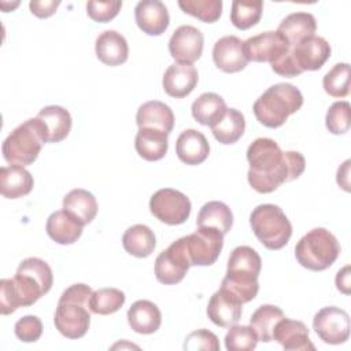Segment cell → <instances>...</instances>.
Masks as SVG:
<instances>
[{
    "instance_id": "cell-1",
    "label": "cell",
    "mask_w": 351,
    "mask_h": 351,
    "mask_svg": "<svg viewBox=\"0 0 351 351\" xmlns=\"http://www.w3.org/2000/svg\"><path fill=\"white\" fill-rule=\"evenodd\" d=\"M247 160L250 163L248 184L259 193H270L284 182L296 180L306 167L300 152H282L280 145L267 137H259L250 144Z\"/></svg>"
},
{
    "instance_id": "cell-2",
    "label": "cell",
    "mask_w": 351,
    "mask_h": 351,
    "mask_svg": "<svg viewBox=\"0 0 351 351\" xmlns=\"http://www.w3.org/2000/svg\"><path fill=\"white\" fill-rule=\"evenodd\" d=\"M53 274L49 265L36 256L23 259L12 278L0 280V313L8 315L19 307L34 304L49 292Z\"/></svg>"
},
{
    "instance_id": "cell-3",
    "label": "cell",
    "mask_w": 351,
    "mask_h": 351,
    "mask_svg": "<svg viewBox=\"0 0 351 351\" xmlns=\"http://www.w3.org/2000/svg\"><path fill=\"white\" fill-rule=\"evenodd\" d=\"M93 291L86 284H73L59 298L53 324L67 339H81L90 325L89 300Z\"/></svg>"
},
{
    "instance_id": "cell-4",
    "label": "cell",
    "mask_w": 351,
    "mask_h": 351,
    "mask_svg": "<svg viewBox=\"0 0 351 351\" xmlns=\"http://www.w3.org/2000/svg\"><path fill=\"white\" fill-rule=\"evenodd\" d=\"M261 269L262 259L259 254L248 245H239L230 252L226 276L221 287L234 295L243 304L248 303L259 291Z\"/></svg>"
},
{
    "instance_id": "cell-5",
    "label": "cell",
    "mask_w": 351,
    "mask_h": 351,
    "mask_svg": "<svg viewBox=\"0 0 351 351\" xmlns=\"http://www.w3.org/2000/svg\"><path fill=\"white\" fill-rule=\"evenodd\" d=\"M303 106L302 92L292 84L280 82L267 88L254 103L252 111L266 128H280L289 115L295 114Z\"/></svg>"
},
{
    "instance_id": "cell-6",
    "label": "cell",
    "mask_w": 351,
    "mask_h": 351,
    "mask_svg": "<svg viewBox=\"0 0 351 351\" xmlns=\"http://www.w3.org/2000/svg\"><path fill=\"white\" fill-rule=\"evenodd\" d=\"M45 143H48L45 126L40 118L34 117L16 126L7 136L1 152L10 165L29 166L37 159Z\"/></svg>"
},
{
    "instance_id": "cell-7",
    "label": "cell",
    "mask_w": 351,
    "mask_h": 351,
    "mask_svg": "<svg viewBox=\"0 0 351 351\" xmlns=\"http://www.w3.org/2000/svg\"><path fill=\"white\" fill-rule=\"evenodd\" d=\"M340 254L337 239L325 228L307 232L295 247L296 261L306 269L322 271L330 267Z\"/></svg>"
},
{
    "instance_id": "cell-8",
    "label": "cell",
    "mask_w": 351,
    "mask_h": 351,
    "mask_svg": "<svg viewBox=\"0 0 351 351\" xmlns=\"http://www.w3.org/2000/svg\"><path fill=\"white\" fill-rule=\"evenodd\" d=\"M250 225L256 239L271 251L285 247L292 236V225L276 204H259L250 215Z\"/></svg>"
},
{
    "instance_id": "cell-9",
    "label": "cell",
    "mask_w": 351,
    "mask_h": 351,
    "mask_svg": "<svg viewBox=\"0 0 351 351\" xmlns=\"http://www.w3.org/2000/svg\"><path fill=\"white\" fill-rule=\"evenodd\" d=\"M189 197L173 188L156 191L149 199L151 214L167 225H181L191 214Z\"/></svg>"
},
{
    "instance_id": "cell-10",
    "label": "cell",
    "mask_w": 351,
    "mask_h": 351,
    "mask_svg": "<svg viewBox=\"0 0 351 351\" xmlns=\"http://www.w3.org/2000/svg\"><path fill=\"white\" fill-rule=\"evenodd\" d=\"M191 259L186 251L185 236L173 241L166 250H163L155 259V277L165 285H173L180 282L188 269L191 267Z\"/></svg>"
},
{
    "instance_id": "cell-11",
    "label": "cell",
    "mask_w": 351,
    "mask_h": 351,
    "mask_svg": "<svg viewBox=\"0 0 351 351\" xmlns=\"http://www.w3.org/2000/svg\"><path fill=\"white\" fill-rule=\"evenodd\" d=\"M185 244L191 265L210 266L217 262L222 251L223 234L214 228L197 226L193 233L185 236Z\"/></svg>"
},
{
    "instance_id": "cell-12",
    "label": "cell",
    "mask_w": 351,
    "mask_h": 351,
    "mask_svg": "<svg viewBox=\"0 0 351 351\" xmlns=\"http://www.w3.org/2000/svg\"><path fill=\"white\" fill-rule=\"evenodd\" d=\"M313 329L326 344H343L350 337V315L346 310L329 306L315 313Z\"/></svg>"
},
{
    "instance_id": "cell-13",
    "label": "cell",
    "mask_w": 351,
    "mask_h": 351,
    "mask_svg": "<svg viewBox=\"0 0 351 351\" xmlns=\"http://www.w3.org/2000/svg\"><path fill=\"white\" fill-rule=\"evenodd\" d=\"M289 44L278 32H263L244 41L245 56L252 62L273 63L289 51Z\"/></svg>"
},
{
    "instance_id": "cell-14",
    "label": "cell",
    "mask_w": 351,
    "mask_h": 351,
    "mask_svg": "<svg viewBox=\"0 0 351 351\" xmlns=\"http://www.w3.org/2000/svg\"><path fill=\"white\" fill-rule=\"evenodd\" d=\"M203 33L191 25H182L174 30L169 40V52L177 63L192 64L203 52Z\"/></svg>"
},
{
    "instance_id": "cell-15",
    "label": "cell",
    "mask_w": 351,
    "mask_h": 351,
    "mask_svg": "<svg viewBox=\"0 0 351 351\" xmlns=\"http://www.w3.org/2000/svg\"><path fill=\"white\" fill-rule=\"evenodd\" d=\"M291 52L302 71H315L325 64L332 49L324 37L314 34L291 47Z\"/></svg>"
},
{
    "instance_id": "cell-16",
    "label": "cell",
    "mask_w": 351,
    "mask_h": 351,
    "mask_svg": "<svg viewBox=\"0 0 351 351\" xmlns=\"http://www.w3.org/2000/svg\"><path fill=\"white\" fill-rule=\"evenodd\" d=\"M243 303L225 288H219L208 300L207 315L213 324L221 328H230L241 318Z\"/></svg>"
},
{
    "instance_id": "cell-17",
    "label": "cell",
    "mask_w": 351,
    "mask_h": 351,
    "mask_svg": "<svg viewBox=\"0 0 351 351\" xmlns=\"http://www.w3.org/2000/svg\"><path fill=\"white\" fill-rule=\"evenodd\" d=\"M213 60L215 66L225 73L241 71L248 63L244 52V41L236 36L221 37L214 44Z\"/></svg>"
},
{
    "instance_id": "cell-18",
    "label": "cell",
    "mask_w": 351,
    "mask_h": 351,
    "mask_svg": "<svg viewBox=\"0 0 351 351\" xmlns=\"http://www.w3.org/2000/svg\"><path fill=\"white\" fill-rule=\"evenodd\" d=\"M134 19L137 26L148 36H160L170 23L169 11L159 0L138 1L134 8Z\"/></svg>"
},
{
    "instance_id": "cell-19",
    "label": "cell",
    "mask_w": 351,
    "mask_h": 351,
    "mask_svg": "<svg viewBox=\"0 0 351 351\" xmlns=\"http://www.w3.org/2000/svg\"><path fill=\"white\" fill-rule=\"evenodd\" d=\"M273 340H276L285 351L315 350L308 337L307 326L302 321L289 319L287 317L277 322L273 330Z\"/></svg>"
},
{
    "instance_id": "cell-20",
    "label": "cell",
    "mask_w": 351,
    "mask_h": 351,
    "mask_svg": "<svg viewBox=\"0 0 351 351\" xmlns=\"http://www.w3.org/2000/svg\"><path fill=\"white\" fill-rule=\"evenodd\" d=\"M199 74L193 64L174 63L163 74L162 85L165 92L176 99L188 96L197 85Z\"/></svg>"
},
{
    "instance_id": "cell-21",
    "label": "cell",
    "mask_w": 351,
    "mask_h": 351,
    "mask_svg": "<svg viewBox=\"0 0 351 351\" xmlns=\"http://www.w3.org/2000/svg\"><path fill=\"white\" fill-rule=\"evenodd\" d=\"M136 123L138 129H154L169 136L174 126V114L167 104L151 100L138 107Z\"/></svg>"
},
{
    "instance_id": "cell-22",
    "label": "cell",
    "mask_w": 351,
    "mask_h": 351,
    "mask_svg": "<svg viewBox=\"0 0 351 351\" xmlns=\"http://www.w3.org/2000/svg\"><path fill=\"white\" fill-rule=\"evenodd\" d=\"M176 154L182 163L196 166L207 159L210 145L202 132L196 129H186L176 141Z\"/></svg>"
},
{
    "instance_id": "cell-23",
    "label": "cell",
    "mask_w": 351,
    "mask_h": 351,
    "mask_svg": "<svg viewBox=\"0 0 351 351\" xmlns=\"http://www.w3.org/2000/svg\"><path fill=\"white\" fill-rule=\"evenodd\" d=\"M97 59L107 66H119L128 60L129 47L126 38L117 30L100 33L95 43Z\"/></svg>"
},
{
    "instance_id": "cell-24",
    "label": "cell",
    "mask_w": 351,
    "mask_h": 351,
    "mask_svg": "<svg viewBox=\"0 0 351 351\" xmlns=\"http://www.w3.org/2000/svg\"><path fill=\"white\" fill-rule=\"evenodd\" d=\"M84 223L66 210L52 213L47 219V233L58 244L67 245L75 243L82 234Z\"/></svg>"
},
{
    "instance_id": "cell-25",
    "label": "cell",
    "mask_w": 351,
    "mask_h": 351,
    "mask_svg": "<svg viewBox=\"0 0 351 351\" xmlns=\"http://www.w3.org/2000/svg\"><path fill=\"white\" fill-rule=\"evenodd\" d=\"M33 176L23 166H3L0 169V193L7 199H19L33 189Z\"/></svg>"
},
{
    "instance_id": "cell-26",
    "label": "cell",
    "mask_w": 351,
    "mask_h": 351,
    "mask_svg": "<svg viewBox=\"0 0 351 351\" xmlns=\"http://www.w3.org/2000/svg\"><path fill=\"white\" fill-rule=\"evenodd\" d=\"M128 324L136 333L151 335L162 324L160 310L154 302L137 300L128 310Z\"/></svg>"
},
{
    "instance_id": "cell-27",
    "label": "cell",
    "mask_w": 351,
    "mask_h": 351,
    "mask_svg": "<svg viewBox=\"0 0 351 351\" xmlns=\"http://www.w3.org/2000/svg\"><path fill=\"white\" fill-rule=\"evenodd\" d=\"M277 30L285 37L289 47H293L304 38L314 36L317 22L310 12H293L281 21Z\"/></svg>"
},
{
    "instance_id": "cell-28",
    "label": "cell",
    "mask_w": 351,
    "mask_h": 351,
    "mask_svg": "<svg viewBox=\"0 0 351 351\" xmlns=\"http://www.w3.org/2000/svg\"><path fill=\"white\" fill-rule=\"evenodd\" d=\"M45 126L48 143H59L64 140L71 130V115L62 106H47L37 114Z\"/></svg>"
},
{
    "instance_id": "cell-29",
    "label": "cell",
    "mask_w": 351,
    "mask_h": 351,
    "mask_svg": "<svg viewBox=\"0 0 351 351\" xmlns=\"http://www.w3.org/2000/svg\"><path fill=\"white\" fill-rule=\"evenodd\" d=\"M63 210L75 217L81 223L88 225L97 214V202L89 191L77 188L63 197Z\"/></svg>"
},
{
    "instance_id": "cell-30",
    "label": "cell",
    "mask_w": 351,
    "mask_h": 351,
    "mask_svg": "<svg viewBox=\"0 0 351 351\" xmlns=\"http://www.w3.org/2000/svg\"><path fill=\"white\" fill-rule=\"evenodd\" d=\"M122 245L125 251L136 258L149 256L156 245L154 232L143 223L128 228L122 236Z\"/></svg>"
},
{
    "instance_id": "cell-31",
    "label": "cell",
    "mask_w": 351,
    "mask_h": 351,
    "mask_svg": "<svg viewBox=\"0 0 351 351\" xmlns=\"http://www.w3.org/2000/svg\"><path fill=\"white\" fill-rule=\"evenodd\" d=\"M226 103L218 93L206 92L202 93L192 103V117L204 126H213L217 123L226 111Z\"/></svg>"
},
{
    "instance_id": "cell-32",
    "label": "cell",
    "mask_w": 351,
    "mask_h": 351,
    "mask_svg": "<svg viewBox=\"0 0 351 351\" xmlns=\"http://www.w3.org/2000/svg\"><path fill=\"white\" fill-rule=\"evenodd\" d=\"M134 147L143 159L148 162L159 160L166 155L169 148L167 134L154 129H138L134 138Z\"/></svg>"
},
{
    "instance_id": "cell-33",
    "label": "cell",
    "mask_w": 351,
    "mask_h": 351,
    "mask_svg": "<svg viewBox=\"0 0 351 351\" xmlns=\"http://www.w3.org/2000/svg\"><path fill=\"white\" fill-rule=\"evenodd\" d=\"M245 130L244 115L236 108H226L222 118L211 126V132L217 141L229 145L240 140Z\"/></svg>"
},
{
    "instance_id": "cell-34",
    "label": "cell",
    "mask_w": 351,
    "mask_h": 351,
    "mask_svg": "<svg viewBox=\"0 0 351 351\" xmlns=\"http://www.w3.org/2000/svg\"><path fill=\"white\" fill-rule=\"evenodd\" d=\"M196 225L214 228L218 229L222 234H226L233 225L232 210L222 202H208L200 208L196 218Z\"/></svg>"
},
{
    "instance_id": "cell-35",
    "label": "cell",
    "mask_w": 351,
    "mask_h": 351,
    "mask_svg": "<svg viewBox=\"0 0 351 351\" xmlns=\"http://www.w3.org/2000/svg\"><path fill=\"white\" fill-rule=\"evenodd\" d=\"M284 317L285 315L280 307L273 304H262L252 313L250 325L261 341L269 343L273 340V330L277 322Z\"/></svg>"
},
{
    "instance_id": "cell-36",
    "label": "cell",
    "mask_w": 351,
    "mask_h": 351,
    "mask_svg": "<svg viewBox=\"0 0 351 351\" xmlns=\"http://www.w3.org/2000/svg\"><path fill=\"white\" fill-rule=\"evenodd\" d=\"M263 3L261 0H234L230 10V22L240 30L255 26L262 16Z\"/></svg>"
},
{
    "instance_id": "cell-37",
    "label": "cell",
    "mask_w": 351,
    "mask_h": 351,
    "mask_svg": "<svg viewBox=\"0 0 351 351\" xmlns=\"http://www.w3.org/2000/svg\"><path fill=\"white\" fill-rule=\"evenodd\" d=\"M126 300L125 293L117 288H100L95 291L89 300L90 313L108 315L118 311Z\"/></svg>"
},
{
    "instance_id": "cell-38",
    "label": "cell",
    "mask_w": 351,
    "mask_h": 351,
    "mask_svg": "<svg viewBox=\"0 0 351 351\" xmlns=\"http://www.w3.org/2000/svg\"><path fill=\"white\" fill-rule=\"evenodd\" d=\"M322 86L332 97H346L350 93V64L336 63L324 75Z\"/></svg>"
},
{
    "instance_id": "cell-39",
    "label": "cell",
    "mask_w": 351,
    "mask_h": 351,
    "mask_svg": "<svg viewBox=\"0 0 351 351\" xmlns=\"http://www.w3.org/2000/svg\"><path fill=\"white\" fill-rule=\"evenodd\" d=\"M178 5L185 14L206 23L217 22L222 14L221 0H180Z\"/></svg>"
},
{
    "instance_id": "cell-40",
    "label": "cell",
    "mask_w": 351,
    "mask_h": 351,
    "mask_svg": "<svg viewBox=\"0 0 351 351\" xmlns=\"http://www.w3.org/2000/svg\"><path fill=\"white\" fill-rule=\"evenodd\" d=\"M259 339L251 325H232L225 336L228 351H251L256 347Z\"/></svg>"
},
{
    "instance_id": "cell-41",
    "label": "cell",
    "mask_w": 351,
    "mask_h": 351,
    "mask_svg": "<svg viewBox=\"0 0 351 351\" xmlns=\"http://www.w3.org/2000/svg\"><path fill=\"white\" fill-rule=\"evenodd\" d=\"M325 125L332 134H344L351 126V106L348 101H335L325 117Z\"/></svg>"
},
{
    "instance_id": "cell-42",
    "label": "cell",
    "mask_w": 351,
    "mask_h": 351,
    "mask_svg": "<svg viewBox=\"0 0 351 351\" xmlns=\"http://www.w3.org/2000/svg\"><path fill=\"white\" fill-rule=\"evenodd\" d=\"M15 336L25 343H34L43 335V322L36 315H25L15 322Z\"/></svg>"
},
{
    "instance_id": "cell-43",
    "label": "cell",
    "mask_w": 351,
    "mask_h": 351,
    "mask_svg": "<svg viewBox=\"0 0 351 351\" xmlns=\"http://www.w3.org/2000/svg\"><path fill=\"white\" fill-rule=\"evenodd\" d=\"M184 350L218 351L219 341H218V337L215 336V333H213L207 329H197L186 336V339L184 341Z\"/></svg>"
},
{
    "instance_id": "cell-44",
    "label": "cell",
    "mask_w": 351,
    "mask_h": 351,
    "mask_svg": "<svg viewBox=\"0 0 351 351\" xmlns=\"http://www.w3.org/2000/svg\"><path fill=\"white\" fill-rule=\"evenodd\" d=\"M122 7V1L115 0V1H88L86 3V12L90 19L95 22H110L114 19L119 10Z\"/></svg>"
},
{
    "instance_id": "cell-45",
    "label": "cell",
    "mask_w": 351,
    "mask_h": 351,
    "mask_svg": "<svg viewBox=\"0 0 351 351\" xmlns=\"http://www.w3.org/2000/svg\"><path fill=\"white\" fill-rule=\"evenodd\" d=\"M271 64V70L281 75V77H296V75H300L303 71L298 67L293 56H292V52H291V48L287 53H284L281 58H278L277 60H274Z\"/></svg>"
},
{
    "instance_id": "cell-46",
    "label": "cell",
    "mask_w": 351,
    "mask_h": 351,
    "mask_svg": "<svg viewBox=\"0 0 351 351\" xmlns=\"http://www.w3.org/2000/svg\"><path fill=\"white\" fill-rule=\"evenodd\" d=\"M60 1H53V0H33L30 1L29 7L33 15L38 18H48L52 14H55L56 8L59 7Z\"/></svg>"
},
{
    "instance_id": "cell-47",
    "label": "cell",
    "mask_w": 351,
    "mask_h": 351,
    "mask_svg": "<svg viewBox=\"0 0 351 351\" xmlns=\"http://www.w3.org/2000/svg\"><path fill=\"white\" fill-rule=\"evenodd\" d=\"M336 287L340 292L350 293V266H344L336 274Z\"/></svg>"
},
{
    "instance_id": "cell-48",
    "label": "cell",
    "mask_w": 351,
    "mask_h": 351,
    "mask_svg": "<svg viewBox=\"0 0 351 351\" xmlns=\"http://www.w3.org/2000/svg\"><path fill=\"white\" fill-rule=\"evenodd\" d=\"M350 163L351 160L347 159L339 169H337V184L344 189V191H350V181H348V173H350Z\"/></svg>"
}]
</instances>
